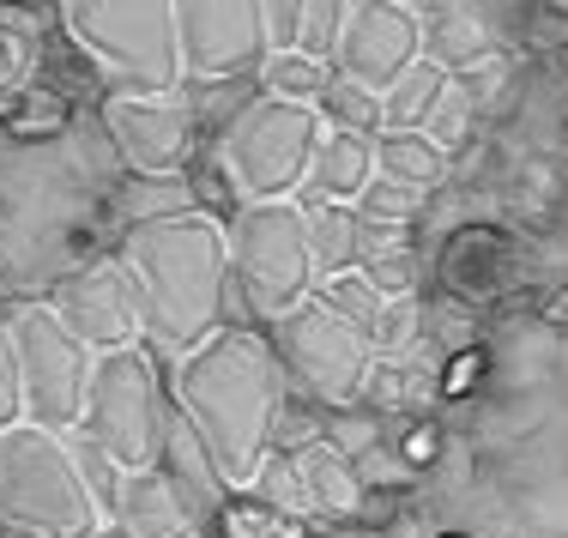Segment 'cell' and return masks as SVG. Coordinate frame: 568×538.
I'll return each mask as SVG.
<instances>
[{
	"label": "cell",
	"instance_id": "1",
	"mask_svg": "<svg viewBox=\"0 0 568 538\" xmlns=\"http://www.w3.org/2000/svg\"><path fill=\"white\" fill-rule=\"evenodd\" d=\"M170 399L200 429L230 490H248L273 454V429L278 412L291 406V382L278 369L266 327H224L187 357H175Z\"/></svg>",
	"mask_w": 568,
	"mask_h": 538
},
{
	"label": "cell",
	"instance_id": "2",
	"mask_svg": "<svg viewBox=\"0 0 568 538\" xmlns=\"http://www.w3.org/2000/svg\"><path fill=\"white\" fill-rule=\"evenodd\" d=\"M115 254L140 285V321L152 352L187 357L230 327V242L219 219L175 212V219L128 224Z\"/></svg>",
	"mask_w": 568,
	"mask_h": 538
},
{
	"label": "cell",
	"instance_id": "3",
	"mask_svg": "<svg viewBox=\"0 0 568 538\" xmlns=\"http://www.w3.org/2000/svg\"><path fill=\"white\" fill-rule=\"evenodd\" d=\"M0 527L43 532V538H98L110 527L67 436L37 424L0 429Z\"/></svg>",
	"mask_w": 568,
	"mask_h": 538
},
{
	"label": "cell",
	"instance_id": "4",
	"mask_svg": "<svg viewBox=\"0 0 568 538\" xmlns=\"http://www.w3.org/2000/svg\"><path fill=\"white\" fill-rule=\"evenodd\" d=\"M321 133H327V121H321L315 103H284V98L254 91L212 133V164L236 187V200H291L308 182Z\"/></svg>",
	"mask_w": 568,
	"mask_h": 538
},
{
	"label": "cell",
	"instance_id": "5",
	"mask_svg": "<svg viewBox=\"0 0 568 538\" xmlns=\"http://www.w3.org/2000/svg\"><path fill=\"white\" fill-rule=\"evenodd\" d=\"M175 418L170 382L158 369L152 345H121V352H98L91 363V387H85V418H79V436L91 448H103L121 473H140V466H158Z\"/></svg>",
	"mask_w": 568,
	"mask_h": 538
},
{
	"label": "cell",
	"instance_id": "6",
	"mask_svg": "<svg viewBox=\"0 0 568 538\" xmlns=\"http://www.w3.org/2000/svg\"><path fill=\"white\" fill-rule=\"evenodd\" d=\"M230 285L242 291L254 327H273L296 303L315 297V254H308V212L296 200H242L224 224Z\"/></svg>",
	"mask_w": 568,
	"mask_h": 538
},
{
	"label": "cell",
	"instance_id": "7",
	"mask_svg": "<svg viewBox=\"0 0 568 538\" xmlns=\"http://www.w3.org/2000/svg\"><path fill=\"white\" fill-rule=\"evenodd\" d=\"M61 24L121 91H182L175 0H61Z\"/></svg>",
	"mask_w": 568,
	"mask_h": 538
},
{
	"label": "cell",
	"instance_id": "8",
	"mask_svg": "<svg viewBox=\"0 0 568 538\" xmlns=\"http://www.w3.org/2000/svg\"><path fill=\"white\" fill-rule=\"evenodd\" d=\"M266 339H273V352H278V369H284V382H291V394L308 399V406L351 412L363 399V387H369L375 339L357 333L345 315H333L321 297H308V303H296L291 315H278L273 327H266Z\"/></svg>",
	"mask_w": 568,
	"mask_h": 538
},
{
	"label": "cell",
	"instance_id": "9",
	"mask_svg": "<svg viewBox=\"0 0 568 538\" xmlns=\"http://www.w3.org/2000/svg\"><path fill=\"white\" fill-rule=\"evenodd\" d=\"M7 339H12V363H19L24 424L55 429V436L79 429L98 352L49 308V297L43 303H12L7 308Z\"/></svg>",
	"mask_w": 568,
	"mask_h": 538
},
{
	"label": "cell",
	"instance_id": "10",
	"mask_svg": "<svg viewBox=\"0 0 568 538\" xmlns=\"http://www.w3.org/2000/svg\"><path fill=\"white\" fill-rule=\"evenodd\" d=\"M175 43H182V79L194 85L254 79L273 55L261 0H175Z\"/></svg>",
	"mask_w": 568,
	"mask_h": 538
},
{
	"label": "cell",
	"instance_id": "11",
	"mask_svg": "<svg viewBox=\"0 0 568 538\" xmlns=\"http://www.w3.org/2000/svg\"><path fill=\"white\" fill-rule=\"evenodd\" d=\"M103 128L133 176H187L194 170L200 115L187 91H115L103 103Z\"/></svg>",
	"mask_w": 568,
	"mask_h": 538
},
{
	"label": "cell",
	"instance_id": "12",
	"mask_svg": "<svg viewBox=\"0 0 568 538\" xmlns=\"http://www.w3.org/2000/svg\"><path fill=\"white\" fill-rule=\"evenodd\" d=\"M248 496H261V503L284 508V515L296 520H345L357 515L363 503V478L357 466L345 460V454H333L327 441H308V448H278L266 454V466L254 473Z\"/></svg>",
	"mask_w": 568,
	"mask_h": 538
},
{
	"label": "cell",
	"instance_id": "13",
	"mask_svg": "<svg viewBox=\"0 0 568 538\" xmlns=\"http://www.w3.org/2000/svg\"><path fill=\"white\" fill-rule=\"evenodd\" d=\"M49 308L91 345V352H121V345H145V321H140V285L121 266V254L85 261L49 291Z\"/></svg>",
	"mask_w": 568,
	"mask_h": 538
},
{
	"label": "cell",
	"instance_id": "14",
	"mask_svg": "<svg viewBox=\"0 0 568 538\" xmlns=\"http://www.w3.org/2000/svg\"><path fill=\"white\" fill-rule=\"evenodd\" d=\"M333 67H339V79L369 91V98H387L417 67V19L399 0H351Z\"/></svg>",
	"mask_w": 568,
	"mask_h": 538
},
{
	"label": "cell",
	"instance_id": "15",
	"mask_svg": "<svg viewBox=\"0 0 568 538\" xmlns=\"http://www.w3.org/2000/svg\"><path fill=\"white\" fill-rule=\"evenodd\" d=\"M158 473L170 478V490L182 496L187 520L200 527V538H212L219 527L224 503H230V478L219 473V460H212V448L200 441V429L175 412L170 418V436H164V454H158Z\"/></svg>",
	"mask_w": 568,
	"mask_h": 538
},
{
	"label": "cell",
	"instance_id": "16",
	"mask_svg": "<svg viewBox=\"0 0 568 538\" xmlns=\"http://www.w3.org/2000/svg\"><path fill=\"white\" fill-rule=\"evenodd\" d=\"M110 527H121L128 538H200V527L182 508V496L170 490V478L158 466L121 473L115 503H110Z\"/></svg>",
	"mask_w": 568,
	"mask_h": 538
},
{
	"label": "cell",
	"instance_id": "17",
	"mask_svg": "<svg viewBox=\"0 0 568 538\" xmlns=\"http://www.w3.org/2000/svg\"><path fill=\"white\" fill-rule=\"evenodd\" d=\"M369 182H375V140L351 128H327L303 182L308 200H296V206H351V200H363Z\"/></svg>",
	"mask_w": 568,
	"mask_h": 538
},
{
	"label": "cell",
	"instance_id": "18",
	"mask_svg": "<svg viewBox=\"0 0 568 538\" xmlns=\"http://www.w3.org/2000/svg\"><path fill=\"white\" fill-rule=\"evenodd\" d=\"M308 212V254H315V285L321 278L357 273L363 261V219L357 206H303Z\"/></svg>",
	"mask_w": 568,
	"mask_h": 538
},
{
	"label": "cell",
	"instance_id": "19",
	"mask_svg": "<svg viewBox=\"0 0 568 538\" xmlns=\"http://www.w3.org/2000/svg\"><path fill=\"white\" fill-rule=\"evenodd\" d=\"M375 176L399 182V187H429L442 176V152L429 133H387V140H375Z\"/></svg>",
	"mask_w": 568,
	"mask_h": 538
},
{
	"label": "cell",
	"instance_id": "20",
	"mask_svg": "<svg viewBox=\"0 0 568 538\" xmlns=\"http://www.w3.org/2000/svg\"><path fill=\"white\" fill-rule=\"evenodd\" d=\"M212 538H308V520L284 515V508L261 503V496H248V490H230Z\"/></svg>",
	"mask_w": 568,
	"mask_h": 538
},
{
	"label": "cell",
	"instance_id": "21",
	"mask_svg": "<svg viewBox=\"0 0 568 538\" xmlns=\"http://www.w3.org/2000/svg\"><path fill=\"white\" fill-rule=\"evenodd\" d=\"M333 67L327 61H308L303 49H284V55H266L261 73H254V85L266 91V98H284V103H315L321 91H327Z\"/></svg>",
	"mask_w": 568,
	"mask_h": 538
},
{
	"label": "cell",
	"instance_id": "22",
	"mask_svg": "<svg viewBox=\"0 0 568 538\" xmlns=\"http://www.w3.org/2000/svg\"><path fill=\"white\" fill-rule=\"evenodd\" d=\"M436 98H442V67L417 61L412 73H405L399 85L382 98V121H387V133H417L429 115H436Z\"/></svg>",
	"mask_w": 568,
	"mask_h": 538
},
{
	"label": "cell",
	"instance_id": "23",
	"mask_svg": "<svg viewBox=\"0 0 568 538\" xmlns=\"http://www.w3.org/2000/svg\"><path fill=\"white\" fill-rule=\"evenodd\" d=\"M417 37L429 43V67H466V61H478V49H484L478 19H466L459 7H436V12H424Z\"/></svg>",
	"mask_w": 568,
	"mask_h": 538
},
{
	"label": "cell",
	"instance_id": "24",
	"mask_svg": "<svg viewBox=\"0 0 568 538\" xmlns=\"http://www.w3.org/2000/svg\"><path fill=\"white\" fill-rule=\"evenodd\" d=\"M121 212H128V224L194 212V176H133L121 187Z\"/></svg>",
	"mask_w": 568,
	"mask_h": 538
},
{
	"label": "cell",
	"instance_id": "25",
	"mask_svg": "<svg viewBox=\"0 0 568 538\" xmlns=\"http://www.w3.org/2000/svg\"><path fill=\"white\" fill-rule=\"evenodd\" d=\"M315 297L327 303L333 315H345V321H351V327H357V333H369V339H375V327H382V315H387V297H382V291H375V285H369V278H363V273L321 278V285H315Z\"/></svg>",
	"mask_w": 568,
	"mask_h": 538
},
{
	"label": "cell",
	"instance_id": "26",
	"mask_svg": "<svg viewBox=\"0 0 568 538\" xmlns=\"http://www.w3.org/2000/svg\"><path fill=\"white\" fill-rule=\"evenodd\" d=\"M315 110H321L327 128H351V133L382 128V98H369L363 85H351V79H339V73L327 79V91L315 98Z\"/></svg>",
	"mask_w": 568,
	"mask_h": 538
},
{
	"label": "cell",
	"instance_id": "27",
	"mask_svg": "<svg viewBox=\"0 0 568 538\" xmlns=\"http://www.w3.org/2000/svg\"><path fill=\"white\" fill-rule=\"evenodd\" d=\"M345 12H351V0H303V31H296V49H303L308 61H327L333 49H339Z\"/></svg>",
	"mask_w": 568,
	"mask_h": 538
},
{
	"label": "cell",
	"instance_id": "28",
	"mask_svg": "<svg viewBox=\"0 0 568 538\" xmlns=\"http://www.w3.org/2000/svg\"><path fill=\"white\" fill-rule=\"evenodd\" d=\"M261 19H266V49H273V55L296 49V31H303V0H261Z\"/></svg>",
	"mask_w": 568,
	"mask_h": 538
},
{
	"label": "cell",
	"instance_id": "29",
	"mask_svg": "<svg viewBox=\"0 0 568 538\" xmlns=\"http://www.w3.org/2000/svg\"><path fill=\"white\" fill-rule=\"evenodd\" d=\"M7 424H24V394H19V363H12L7 321H0V429Z\"/></svg>",
	"mask_w": 568,
	"mask_h": 538
},
{
	"label": "cell",
	"instance_id": "30",
	"mask_svg": "<svg viewBox=\"0 0 568 538\" xmlns=\"http://www.w3.org/2000/svg\"><path fill=\"white\" fill-rule=\"evenodd\" d=\"M405 460H436V424H417L412 436H405Z\"/></svg>",
	"mask_w": 568,
	"mask_h": 538
},
{
	"label": "cell",
	"instance_id": "31",
	"mask_svg": "<svg viewBox=\"0 0 568 538\" xmlns=\"http://www.w3.org/2000/svg\"><path fill=\"white\" fill-rule=\"evenodd\" d=\"M0 538H43V532H19V527H0Z\"/></svg>",
	"mask_w": 568,
	"mask_h": 538
},
{
	"label": "cell",
	"instance_id": "32",
	"mask_svg": "<svg viewBox=\"0 0 568 538\" xmlns=\"http://www.w3.org/2000/svg\"><path fill=\"white\" fill-rule=\"evenodd\" d=\"M98 538H128V532H121V527H103V532H98Z\"/></svg>",
	"mask_w": 568,
	"mask_h": 538
}]
</instances>
